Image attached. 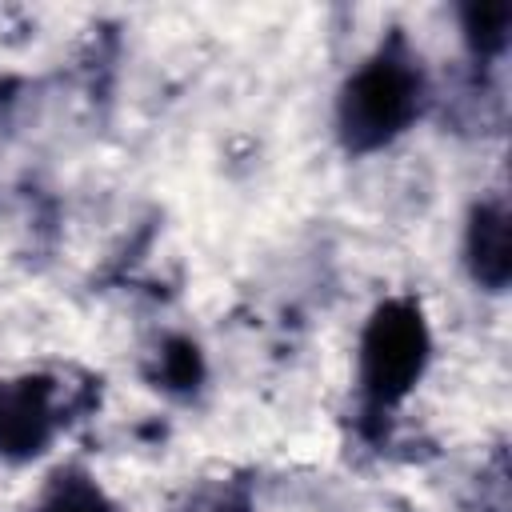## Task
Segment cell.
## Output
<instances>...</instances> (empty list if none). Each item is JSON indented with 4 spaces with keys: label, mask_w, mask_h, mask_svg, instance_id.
Segmentation results:
<instances>
[{
    "label": "cell",
    "mask_w": 512,
    "mask_h": 512,
    "mask_svg": "<svg viewBox=\"0 0 512 512\" xmlns=\"http://www.w3.org/2000/svg\"><path fill=\"white\" fill-rule=\"evenodd\" d=\"M428 84L420 56L392 36L380 44L340 92V136L352 152H376L392 144L424 108Z\"/></svg>",
    "instance_id": "obj_1"
},
{
    "label": "cell",
    "mask_w": 512,
    "mask_h": 512,
    "mask_svg": "<svg viewBox=\"0 0 512 512\" xmlns=\"http://www.w3.org/2000/svg\"><path fill=\"white\" fill-rule=\"evenodd\" d=\"M432 356L428 320L416 300H388L372 312L360 340V392L372 416L392 412L424 376Z\"/></svg>",
    "instance_id": "obj_2"
},
{
    "label": "cell",
    "mask_w": 512,
    "mask_h": 512,
    "mask_svg": "<svg viewBox=\"0 0 512 512\" xmlns=\"http://www.w3.org/2000/svg\"><path fill=\"white\" fill-rule=\"evenodd\" d=\"M464 260L480 288L504 292L512 276V240H508V208L504 200H480L468 216Z\"/></svg>",
    "instance_id": "obj_3"
},
{
    "label": "cell",
    "mask_w": 512,
    "mask_h": 512,
    "mask_svg": "<svg viewBox=\"0 0 512 512\" xmlns=\"http://www.w3.org/2000/svg\"><path fill=\"white\" fill-rule=\"evenodd\" d=\"M56 428L48 384L24 380L0 392V452L8 456H36Z\"/></svg>",
    "instance_id": "obj_4"
},
{
    "label": "cell",
    "mask_w": 512,
    "mask_h": 512,
    "mask_svg": "<svg viewBox=\"0 0 512 512\" xmlns=\"http://www.w3.org/2000/svg\"><path fill=\"white\" fill-rule=\"evenodd\" d=\"M464 20V36H468V48L480 56V60H492L504 52L508 44V24H512V4L508 0H488V4H468L460 12Z\"/></svg>",
    "instance_id": "obj_5"
},
{
    "label": "cell",
    "mask_w": 512,
    "mask_h": 512,
    "mask_svg": "<svg viewBox=\"0 0 512 512\" xmlns=\"http://www.w3.org/2000/svg\"><path fill=\"white\" fill-rule=\"evenodd\" d=\"M40 512H112V504H108V496L100 492V484L88 472L68 468L48 484Z\"/></svg>",
    "instance_id": "obj_6"
}]
</instances>
